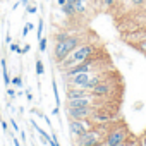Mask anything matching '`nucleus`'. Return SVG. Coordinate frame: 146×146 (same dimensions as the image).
<instances>
[{
    "label": "nucleus",
    "mask_w": 146,
    "mask_h": 146,
    "mask_svg": "<svg viewBox=\"0 0 146 146\" xmlns=\"http://www.w3.org/2000/svg\"><path fill=\"white\" fill-rule=\"evenodd\" d=\"M95 53H96V46L95 45H91V43H81L79 46H76L74 50H72L62 62H58V67L62 70H65V69L76 65V64H81V62L88 60Z\"/></svg>",
    "instance_id": "1"
},
{
    "label": "nucleus",
    "mask_w": 146,
    "mask_h": 146,
    "mask_svg": "<svg viewBox=\"0 0 146 146\" xmlns=\"http://www.w3.org/2000/svg\"><path fill=\"white\" fill-rule=\"evenodd\" d=\"M81 45V36L74 35V36H67L65 40L62 41H57L55 43V48H53V57L57 62H62L72 50H74L76 46Z\"/></svg>",
    "instance_id": "2"
},
{
    "label": "nucleus",
    "mask_w": 146,
    "mask_h": 146,
    "mask_svg": "<svg viewBox=\"0 0 146 146\" xmlns=\"http://www.w3.org/2000/svg\"><path fill=\"white\" fill-rule=\"evenodd\" d=\"M127 139H131L129 129L125 125H113L107 132L103 143H105V146H113V144H119V143H125Z\"/></svg>",
    "instance_id": "3"
},
{
    "label": "nucleus",
    "mask_w": 146,
    "mask_h": 146,
    "mask_svg": "<svg viewBox=\"0 0 146 146\" xmlns=\"http://www.w3.org/2000/svg\"><path fill=\"white\" fill-rule=\"evenodd\" d=\"M103 139H105V132L100 131V129L95 125V127H91L90 131H86L84 134L78 136V137H76V144H78V146H95L96 143H102Z\"/></svg>",
    "instance_id": "4"
},
{
    "label": "nucleus",
    "mask_w": 146,
    "mask_h": 146,
    "mask_svg": "<svg viewBox=\"0 0 146 146\" xmlns=\"http://www.w3.org/2000/svg\"><path fill=\"white\" fill-rule=\"evenodd\" d=\"M113 90H115V83L107 76L103 81H100L96 86L91 88V95L95 98H98V100H105V98H108L113 93Z\"/></svg>",
    "instance_id": "5"
},
{
    "label": "nucleus",
    "mask_w": 146,
    "mask_h": 146,
    "mask_svg": "<svg viewBox=\"0 0 146 146\" xmlns=\"http://www.w3.org/2000/svg\"><path fill=\"white\" fill-rule=\"evenodd\" d=\"M91 120H93V124L95 125H100V124H110L113 119H115V113L108 108V107H95V110H93V113H91V117H90Z\"/></svg>",
    "instance_id": "6"
},
{
    "label": "nucleus",
    "mask_w": 146,
    "mask_h": 146,
    "mask_svg": "<svg viewBox=\"0 0 146 146\" xmlns=\"http://www.w3.org/2000/svg\"><path fill=\"white\" fill-rule=\"evenodd\" d=\"M91 127H95L93 120L91 119H81V120H76V119H69V132L78 137L81 134H84L86 131H90Z\"/></svg>",
    "instance_id": "7"
},
{
    "label": "nucleus",
    "mask_w": 146,
    "mask_h": 146,
    "mask_svg": "<svg viewBox=\"0 0 146 146\" xmlns=\"http://www.w3.org/2000/svg\"><path fill=\"white\" fill-rule=\"evenodd\" d=\"M96 98L93 95L74 98V100H65V108H81V107H95Z\"/></svg>",
    "instance_id": "8"
},
{
    "label": "nucleus",
    "mask_w": 146,
    "mask_h": 146,
    "mask_svg": "<svg viewBox=\"0 0 146 146\" xmlns=\"http://www.w3.org/2000/svg\"><path fill=\"white\" fill-rule=\"evenodd\" d=\"M95 107H81V108H67V117L69 119H76V120H81V119H90L91 113H93Z\"/></svg>",
    "instance_id": "9"
},
{
    "label": "nucleus",
    "mask_w": 146,
    "mask_h": 146,
    "mask_svg": "<svg viewBox=\"0 0 146 146\" xmlns=\"http://www.w3.org/2000/svg\"><path fill=\"white\" fill-rule=\"evenodd\" d=\"M88 95H91V91L86 88H69L65 93V100H74V98H81V96H88Z\"/></svg>",
    "instance_id": "10"
},
{
    "label": "nucleus",
    "mask_w": 146,
    "mask_h": 146,
    "mask_svg": "<svg viewBox=\"0 0 146 146\" xmlns=\"http://www.w3.org/2000/svg\"><path fill=\"white\" fill-rule=\"evenodd\" d=\"M60 9H62V14H64L65 17H74V16H78L74 4H70V2H65V4H64Z\"/></svg>",
    "instance_id": "11"
},
{
    "label": "nucleus",
    "mask_w": 146,
    "mask_h": 146,
    "mask_svg": "<svg viewBox=\"0 0 146 146\" xmlns=\"http://www.w3.org/2000/svg\"><path fill=\"white\" fill-rule=\"evenodd\" d=\"M74 7H76V12H78L79 16L86 14V12H88V0H76V2H74Z\"/></svg>",
    "instance_id": "12"
},
{
    "label": "nucleus",
    "mask_w": 146,
    "mask_h": 146,
    "mask_svg": "<svg viewBox=\"0 0 146 146\" xmlns=\"http://www.w3.org/2000/svg\"><path fill=\"white\" fill-rule=\"evenodd\" d=\"M52 90H53V96H55V107H58L60 108V95H58V88H57V83L55 81H52Z\"/></svg>",
    "instance_id": "13"
},
{
    "label": "nucleus",
    "mask_w": 146,
    "mask_h": 146,
    "mask_svg": "<svg viewBox=\"0 0 146 146\" xmlns=\"http://www.w3.org/2000/svg\"><path fill=\"white\" fill-rule=\"evenodd\" d=\"M36 74L38 76H43L45 74V65H43V62L40 58H36Z\"/></svg>",
    "instance_id": "14"
},
{
    "label": "nucleus",
    "mask_w": 146,
    "mask_h": 146,
    "mask_svg": "<svg viewBox=\"0 0 146 146\" xmlns=\"http://www.w3.org/2000/svg\"><path fill=\"white\" fill-rule=\"evenodd\" d=\"M11 84H12L14 88H23V78H21V76L12 78V79H11Z\"/></svg>",
    "instance_id": "15"
},
{
    "label": "nucleus",
    "mask_w": 146,
    "mask_h": 146,
    "mask_svg": "<svg viewBox=\"0 0 146 146\" xmlns=\"http://www.w3.org/2000/svg\"><path fill=\"white\" fill-rule=\"evenodd\" d=\"M36 38H43V19L38 21V31H36Z\"/></svg>",
    "instance_id": "16"
},
{
    "label": "nucleus",
    "mask_w": 146,
    "mask_h": 146,
    "mask_svg": "<svg viewBox=\"0 0 146 146\" xmlns=\"http://www.w3.org/2000/svg\"><path fill=\"white\" fill-rule=\"evenodd\" d=\"M46 45H48V40L46 38H40V52H46Z\"/></svg>",
    "instance_id": "17"
},
{
    "label": "nucleus",
    "mask_w": 146,
    "mask_h": 146,
    "mask_svg": "<svg viewBox=\"0 0 146 146\" xmlns=\"http://www.w3.org/2000/svg\"><path fill=\"white\" fill-rule=\"evenodd\" d=\"M36 11H38L36 4H31V5L28 4V5H26V12H28V14H36Z\"/></svg>",
    "instance_id": "18"
},
{
    "label": "nucleus",
    "mask_w": 146,
    "mask_h": 146,
    "mask_svg": "<svg viewBox=\"0 0 146 146\" xmlns=\"http://www.w3.org/2000/svg\"><path fill=\"white\" fill-rule=\"evenodd\" d=\"M9 50H11V52H16V53H19V55H21V46H19L17 43H11Z\"/></svg>",
    "instance_id": "19"
},
{
    "label": "nucleus",
    "mask_w": 146,
    "mask_h": 146,
    "mask_svg": "<svg viewBox=\"0 0 146 146\" xmlns=\"http://www.w3.org/2000/svg\"><path fill=\"white\" fill-rule=\"evenodd\" d=\"M137 48H139L143 53H146V38H144L143 41H139V43H137Z\"/></svg>",
    "instance_id": "20"
},
{
    "label": "nucleus",
    "mask_w": 146,
    "mask_h": 146,
    "mask_svg": "<svg viewBox=\"0 0 146 146\" xmlns=\"http://www.w3.org/2000/svg\"><path fill=\"white\" fill-rule=\"evenodd\" d=\"M129 2H131L134 7H141V5H144V2H146V0H129Z\"/></svg>",
    "instance_id": "21"
},
{
    "label": "nucleus",
    "mask_w": 146,
    "mask_h": 146,
    "mask_svg": "<svg viewBox=\"0 0 146 146\" xmlns=\"http://www.w3.org/2000/svg\"><path fill=\"white\" fill-rule=\"evenodd\" d=\"M102 4H103V7H112L115 4V0H102Z\"/></svg>",
    "instance_id": "22"
},
{
    "label": "nucleus",
    "mask_w": 146,
    "mask_h": 146,
    "mask_svg": "<svg viewBox=\"0 0 146 146\" xmlns=\"http://www.w3.org/2000/svg\"><path fill=\"white\" fill-rule=\"evenodd\" d=\"M67 36H69V35H67V33H58V35H57V36H55V40H57V41H62V40H65V38H67Z\"/></svg>",
    "instance_id": "23"
},
{
    "label": "nucleus",
    "mask_w": 146,
    "mask_h": 146,
    "mask_svg": "<svg viewBox=\"0 0 146 146\" xmlns=\"http://www.w3.org/2000/svg\"><path fill=\"white\" fill-rule=\"evenodd\" d=\"M7 95H9V98L12 100V98H14L17 93H16V90H14V88H7Z\"/></svg>",
    "instance_id": "24"
},
{
    "label": "nucleus",
    "mask_w": 146,
    "mask_h": 146,
    "mask_svg": "<svg viewBox=\"0 0 146 146\" xmlns=\"http://www.w3.org/2000/svg\"><path fill=\"white\" fill-rule=\"evenodd\" d=\"M125 146H139V144L136 143V139H134V137H131V139H127V141H125Z\"/></svg>",
    "instance_id": "25"
},
{
    "label": "nucleus",
    "mask_w": 146,
    "mask_h": 146,
    "mask_svg": "<svg viewBox=\"0 0 146 146\" xmlns=\"http://www.w3.org/2000/svg\"><path fill=\"white\" fill-rule=\"evenodd\" d=\"M29 48H31L29 45H24V46L21 48V55H24V53H28V52H29Z\"/></svg>",
    "instance_id": "26"
},
{
    "label": "nucleus",
    "mask_w": 146,
    "mask_h": 146,
    "mask_svg": "<svg viewBox=\"0 0 146 146\" xmlns=\"http://www.w3.org/2000/svg\"><path fill=\"white\" fill-rule=\"evenodd\" d=\"M5 43H7V45H11V43H12V36L9 35V31H7V36H5Z\"/></svg>",
    "instance_id": "27"
},
{
    "label": "nucleus",
    "mask_w": 146,
    "mask_h": 146,
    "mask_svg": "<svg viewBox=\"0 0 146 146\" xmlns=\"http://www.w3.org/2000/svg\"><path fill=\"white\" fill-rule=\"evenodd\" d=\"M11 124H12L14 131H16V132H19V127H17V124H16V120H14V119H11Z\"/></svg>",
    "instance_id": "28"
},
{
    "label": "nucleus",
    "mask_w": 146,
    "mask_h": 146,
    "mask_svg": "<svg viewBox=\"0 0 146 146\" xmlns=\"http://www.w3.org/2000/svg\"><path fill=\"white\" fill-rule=\"evenodd\" d=\"M28 33H29V28L24 26V28H23V36H28Z\"/></svg>",
    "instance_id": "29"
},
{
    "label": "nucleus",
    "mask_w": 146,
    "mask_h": 146,
    "mask_svg": "<svg viewBox=\"0 0 146 146\" xmlns=\"http://www.w3.org/2000/svg\"><path fill=\"white\" fill-rule=\"evenodd\" d=\"M0 124H2V129H4V131L7 132V129H9V127H7V122H5V120H2V122H0Z\"/></svg>",
    "instance_id": "30"
},
{
    "label": "nucleus",
    "mask_w": 146,
    "mask_h": 146,
    "mask_svg": "<svg viewBox=\"0 0 146 146\" xmlns=\"http://www.w3.org/2000/svg\"><path fill=\"white\" fill-rule=\"evenodd\" d=\"M139 146H146V134L141 137V144H139Z\"/></svg>",
    "instance_id": "31"
},
{
    "label": "nucleus",
    "mask_w": 146,
    "mask_h": 146,
    "mask_svg": "<svg viewBox=\"0 0 146 146\" xmlns=\"http://www.w3.org/2000/svg\"><path fill=\"white\" fill-rule=\"evenodd\" d=\"M26 96H28V100H29V102L33 100V95H31V91H26Z\"/></svg>",
    "instance_id": "32"
},
{
    "label": "nucleus",
    "mask_w": 146,
    "mask_h": 146,
    "mask_svg": "<svg viewBox=\"0 0 146 146\" xmlns=\"http://www.w3.org/2000/svg\"><path fill=\"white\" fill-rule=\"evenodd\" d=\"M12 141H14V146H21V143H19V139H17V137H14Z\"/></svg>",
    "instance_id": "33"
},
{
    "label": "nucleus",
    "mask_w": 146,
    "mask_h": 146,
    "mask_svg": "<svg viewBox=\"0 0 146 146\" xmlns=\"http://www.w3.org/2000/svg\"><path fill=\"white\" fill-rule=\"evenodd\" d=\"M65 2H67V0H57V4H58V5H60V7H62V5H64V4H65Z\"/></svg>",
    "instance_id": "34"
},
{
    "label": "nucleus",
    "mask_w": 146,
    "mask_h": 146,
    "mask_svg": "<svg viewBox=\"0 0 146 146\" xmlns=\"http://www.w3.org/2000/svg\"><path fill=\"white\" fill-rule=\"evenodd\" d=\"M19 2H21V4H23V5H24V7H26V5H28V0H19Z\"/></svg>",
    "instance_id": "35"
},
{
    "label": "nucleus",
    "mask_w": 146,
    "mask_h": 146,
    "mask_svg": "<svg viewBox=\"0 0 146 146\" xmlns=\"http://www.w3.org/2000/svg\"><path fill=\"white\" fill-rule=\"evenodd\" d=\"M67 2H70V4H74V2H76V0H67Z\"/></svg>",
    "instance_id": "36"
},
{
    "label": "nucleus",
    "mask_w": 146,
    "mask_h": 146,
    "mask_svg": "<svg viewBox=\"0 0 146 146\" xmlns=\"http://www.w3.org/2000/svg\"><path fill=\"white\" fill-rule=\"evenodd\" d=\"M143 12H144V16H146V4H144V11H143Z\"/></svg>",
    "instance_id": "37"
},
{
    "label": "nucleus",
    "mask_w": 146,
    "mask_h": 146,
    "mask_svg": "<svg viewBox=\"0 0 146 146\" xmlns=\"http://www.w3.org/2000/svg\"><path fill=\"white\" fill-rule=\"evenodd\" d=\"M143 33H144V35H146V26H144V29H143Z\"/></svg>",
    "instance_id": "38"
},
{
    "label": "nucleus",
    "mask_w": 146,
    "mask_h": 146,
    "mask_svg": "<svg viewBox=\"0 0 146 146\" xmlns=\"http://www.w3.org/2000/svg\"><path fill=\"white\" fill-rule=\"evenodd\" d=\"M144 4H146V2H144Z\"/></svg>",
    "instance_id": "39"
}]
</instances>
